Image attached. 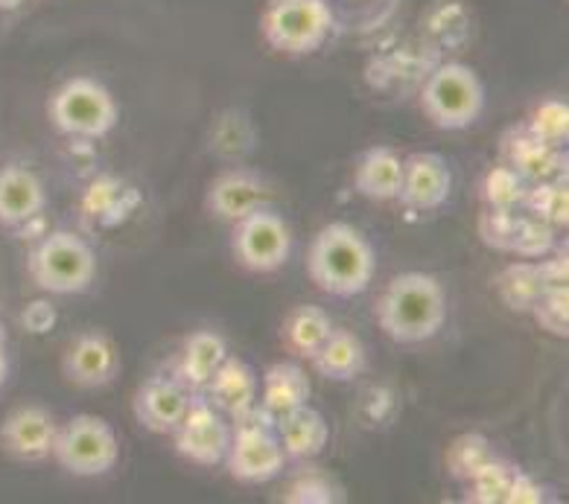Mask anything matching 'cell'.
I'll use <instances>...</instances> for the list:
<instances>
[{
    "mask_svg": "<svg viewBox=\"0 0 569 504\" xmlns=\"http://www.w3.org/2000/svg\"><path fill=\"white\" fill-rule=\"evenodd\" d=\"M447 324V289L429 272H403L389 280L377 301V326L395 344H423Z\"/></svg>",
    "mask_w": 569,
    "mask_h": 504,
    "instance_id": "6da1fadb",
    "label": "cell"
},
{
    "mask_svg": "<svg viewBox=\"0 0 569 504\" xmlns=\"http://www.w3.org/2000/svg\"><path fill=\"white\" fill-rule=\"evenodd\" d=\"M307 274L330 298L362 295L377 274V251L351 222H328L310 242Z\"/></svg>",
    "mask_w": 569,
    "mask_h": 504,
    "instance_id": "7a4b0ae2",
    "label": "cell"
},
{
    "mask_svg": "<svg viewBox=\"0 0 569 504\" xmlns=\"http://www.w3.org/2000/svg\"><path fill=\"white\" fill-rule=\"evenodd\" d=\"M32 283L48 295H82L97 278V254L86 236L53 231L41 236L27 256Z\"/></svg>",
    "mask_w": 569,
    "mask_h": 504,
    "instance_id": "3957f363",
    "label": "cell"
},
{
    "mask_svg": "<svg viewBox=\"0 0 569 504\" xmlns=\"http://www.w3.org/2000/svg\"><path fill=\"white\" fill-rule=\"evenodd\" d=\"M48 117L64 138L100 140L114 132L120 109L114 93L94 77H71L50 93Z\"/></svg>",
    "mask_w": 569,
    "mask_h": 504,
    "instance_id": "277c9868",
    "label": "cell"
},
{
    "mask_svg": "<svg viewBox=\"0 0 569 504\" xmlns=\"http://www.w3.org/2000/svg\"><path fill=\"white\" fill-rule=\"evenodd\" d=\"M421 109L436 129H445V132L470 129L485 111L482 79L470 64H441L423 82Z\"/></svg>",
    "mask_w": 569,
    "mask_h": 504,
    "instance_id": "5b68a950",
    "label": "cell"
},
{
    "mask_svg": "<svg viewBox=\"0 0 569 504\" xmlns=\"http://www.w3.org/2000/svg\"><path fill=\"white\" fill-rule=\"evenodd\" d=\"M266 44L287 56L316 53L333 32L328 0H269L260 18Z\"/></svg>",
    "mask_w": 569,
    "mask_h": 504,
    "instance_id": "8992f818",
    "label": "cell"
},
{
    "mask_svg": "<svg viewBox=\"0 0 569 504\" xmlns=\"http://www.w3.org/2000/svg\"><path fill=\"white\" fill-rule=\"evenodd\" d=\"M53 458L64 473L77 478H97L118 466L120 443L109 420L97 414H77L59 426L53 443Z\"/></svg>",
    "mask_w": 569,
    "mask_h": 504,
    "instance_id": "52a82bcc",
    "label": "cell"
},
{
    "mask_svg": "<svg viewBox=\"0 0 569 504\" xmlns=\"http://www.w3.org/2000/svg\"><path fill=\"white\" fill-rule=\"evenodd\" d=\"M231 254L237 265L251 274L281 272L292 256V228L269 204L234 222Z\"/></svg>",
    "mask_w": 569,
    "mask_h": 504,
    "instance_id": "ba28073f",
    "label": "cell"
},
{
    "mask_svg": "<svg viewBox=\"0 0 569 504\" xmlns=\"http://www.w3.org/2000/svg\"><path fill=\"white\" fill-rule=\"evenodd\" d=\"M287 466L272 414H260V420H237L231 429V446L226 455V470L240 484H266L278 478Z\"/></svg>",
    "mask_w": 569,
    "mask_h": 504,
    "instance_id": "9c48e42d",
    "label": "cell"
},
{
    "mask_svg": "<svg viewBox=\"0 0 569 504\" xmlns=\"http://www.w3.org/2000/svg\"><path fill=\"white\" fill-rule=\"evenodd\" d=\"M176 452L196 466H222L231 446V423L204 396H193L190 409L176 426Z\"/></svg>",
    "mask_w": 569,
    "mask_h": 504,
    "instance_id": "30bf717a",
    "label": "cell"
},
{
    "mask_svg": "<svg viewBox=\"0 0 569 504\" xmlns=\"http://www.w3.org/2000/svg\"><path fill=\"white\" fill-rule=\"evenodd\" d=\"M269 181L258 170H251L246 163H234L219 172L217 179L208 184L204 193V210L217 222L234 225L242 216H249L258 208L269 204Z\"/></svg>",
    "mask_w": 569,
    "mask_h": 504,
    "instance_id": "8fae6325",
    "label": "cell"
},
{
    "mask_svg": "<svg viewBox=\"0 0 569 504\" xmlns=\"http://www.w3.org/2000/svg\"><path fill=\"white\" fill-rule=\"evenodd\" d=\"M59 423L41 405H21L0 426V450L21 464H41L53 458Z\"/></svg>",
    "mask_w": 569,
    "mask_h": 504,
    "instance_id": "7c38bea8",
    "label": "cell"
},
{
    "mask_svg": "<svg viewBox=\"0 0 569 504\" xmlns=\"http://www.w3.org/2000/svg\"><path fill=\"white\" fill-rule=\"evenodd\" d=\"M452 193V170L438 152H412L403 158V187L398 202L412 213H436Z\"/></svg>",
    "mask_w": 569,
    "mask_h": 504,
    "instance_id": "4fadbf2b",
    "label": "cell"
},
{
    "mask_svg": "<svg viewBox=\"0 0 569 504\" xmlns=\"http://www.w3.org/2000/svg\"><path fill=\"white\" fill-rule=\"evenodd\" d=\"M193 391H188L170 373H156L143 382L132 400L134 420L152 435H172L190 409Z\"/></svg>",
    "mask_w": 569,
    "mask_h": 504,
    "instance_id": "5bb4252c",
    "label": "cell"
},
{
    "mask_svg": "<svg viewBox=\"0 0 569 504\" xmlns=\"http://www.w3.org/2000/svg\"><path fill=\"white\" fill-rule=\"evenodd\" d=\"M120 371V353L118 344L111 342L109 335L100 330H88L79 333L71 342V347L64 350L62 373L64 380L77 385V389L94 391L114 382Z\"/></svg>",
    "mask_w": 569,
    "mask_h": 504,
    "instance_id": "9a60e30c",
    "label": "cell"
},
{
    "mask_svg": "<svg viewBox=\"0 0 569 504\" xmlns=\"http://www.w3.org/2000/svg\"><path fill=\"white\" fill-rule=\"evenodd\" d=\"M44 208H48L44 181L24 163H3L0 167V228L21 231L41 219Z\"/></svg>",
    "mask_w": 569,
    "mask_h": 504,
    "instance_id": "2e32d148",
    "label": "cell"
},
{
    "mask_svg": "<svg viewBox=\"0 0 569 504\" xmlns=\"http://www.w3.org/2000/svg\"><path fill=\"white\" fill-rule=\"evenodd\" d=\"M499 152H502V163L515 167L522 179L535 184V181L558 179L567 175V149H555L543 143L540 138L526 129V123L511 125L502 140H499Z\"/></svg>",
    "mask_w": 569,
    "mask_h": 504,
    "instance_id": "e0dca14e",
    "label": "cell"
},
{
    "mask_svg": "<svg viewBox=\"0 0 569 504\" xmlns=\"http://www.w3.org/2000/svg\"><path fill=\"white\" fill-rule=\"evenodd\" d=\"M228 356V342L217 330H193L184 335L179 353L170 362V376L188 391H204L213 373Z\"/></svg>",
    "mask_w": 569,
    "mask_h": 504,
    "instance_id": "ac0fdd59",
    "label": "cell"
},
{
    "mask_svg": "<svg viewBox=\"0 0 569 504\" xmlns=\"http://www.w3.org/2000/svg\"><path fill=\"white\" fill-rule=\"evenodd\" d=\"M403 187V158L389 147H371L357 158L353 190L368 202H398Z\"/></svg>",
    "mask_w": 569,
    "mask_h": 504,
    "instance_id": "d6986e66",
    "label": "cell"
},
{
    "mask_svg": "<svg viewBox=\"0 0 569 504\" xmlns=\"http://www.w3.org/2000/svg\"><path fill=\"white\" fill-rule=\"evenodd\" d=\"M204 400L226 417H237L258 403V376H254L249 362L228 353L211 382L204 385Z\"/></svg>",
    "mask_w": 569,
    "mask_h": 504,
    "instance_id": "ffe728a7",
    "label": "cell"
},
{
    "mask_svg": "<svg viewBox=\"0 0 569 504\" xmlns=\"http://www.w3.org/2000/svg\"><path fill=\"white\" fill-rule=\"evenodd\" d=\"M274 432L281 441L287 461H310L316 458L330 441V426L319 409L310 403L298 405L292 412L274 420Z\"/></svg>",
    "mask_w": 569,
    "mask_h": 504,
    "instance_id": "44dd1931",
    "label": "cell"
},
{
    "mask_svg": "<svg viewBox=\"0 0 569 504\" xmlns=\"http://www.w3.org/2000/svg\"><path fill=\"white\" fill-rule=\"evenodd\" d=\"M310 362L319 371V376H325L328 382H351L368 365L366 344L351 330L333 326L325 344L312 353Z\"/></svg>",
    "mask_w": 569,
    "mask_h": 504,
    "instance_id": "7402d4cb",
    "label": "cell"
},
{
    "mask_svg": "<svg viewBox=\"0 0 569 504\" xmlns=\"http://www.w3.org/2000/svg\"><path fill=\"white\" fill-rule=\"evenodd\" d=\"M258 147V129L251 123V117L240 109H228L213 120L208 132V152L217 161L234 167L242 163Z\"/></svg>",
    "mask_w": 569,
    "mask_h": 504,
    "instance_id": "603a6c76",
    "label": "cell"
},
{
    "mask_svg": "<svg viewBox=\"0 0 569 504\" xmlns=\"http://www.w3.org/2000/svg\"><path fill=\"white\" fill-rule=\"evenodd\" d=\"M312 385L305 367L296 362H278L263 373V394H260V405L272 414L274 420L281 414L292 412L298 405L310 403Z\"/></svg>",
    "mask_w": 569,
    "mask_h": 504,
    "instance_id": "cb8c5ba5",
    "label": "cell"
},
{
    "mask_svg": "<svg viewBox=\"0 0 569 504\" xmlns=\"http://www.w3.org/2000/svg\"><path fill=\"white\" fill-rule=\"evenodd\" d=\"M333 330V321L321 306L316 303H305L289 312L287 324H283V342L287 347L301 359H312V353L325 344V339Z\"/></svg>",
    "mask_w": 569,
    "mask_h": 504,
    "instance_id": "d4e9b609",
    "label": "cell"
},
{
    "mask_svg": "<svg viewBox=\"0 0 569 504\" xmlns=\"http://www.w3.org/2000/svg\"><path fill=\"white\" fill-rule=\"evenodd\" d=\"M543 278H540L538 260H517L508 263L506 272L497 278L499 301L511 312H529L540 295H543Z\"/></svg>",
    "mask_w": 569,
    "mask_h": 504,
    "instance_id": "484cf974",
    "label": "cell"
},
{
    "mask_svg": "<svg viewBox=\"0 0 569 504\" xmlns=\"http://www.w3.org/2000/svg\"><path fill=\"white\" fill-rule=\"evenodd\" d=\"M138 202V193H134V187H129L126 181L120 179H109V175H102L100 181L88 187V195L82 208L88 210V216L100 222V225H114L123 216H129V210L134 208Z\"/></svg>",
    "mask_w": 569,
    "mask_h": 504,
    "instance_id": "4316f807",
    "label": "cell"
},
{
    "mask_svg": "<svg viewBox=\"0 0 569 504\" xmlns=\"http://www.w3.org/2000/svg\"><path fill=\"white\" fill-rule=\"evenodd\" d=\"M526 216H535L540 222H549L552 228L563 231L569 222V193H567V175L558 179H546L529 184L526 202H522Z\"/></svg>",
    "mask_w": 569,
    "mask_h": 504,
    "instance_id": "83f0119b",
    "label": "cell"
},
{
    "mask_svg": "<svg viewBox=\"0 0 569 504\" xmlns=\"http://www.w3.org/2000/svg\"><path fill=\"white\" fill-rule=\"evenodd\" d=\"M529 193V181L522 179L520 172L508 163H497L485 172L482 179V199L493 210H522Z\"/></svg>",
    "mask_w": 569,
    "mask_h": 504,
    "instance_id": "f1b7e54d",
    "label": "cell"
},
{
    "mask_svg": "<svg viewBox=\"0 0 569 504\" xmlns=\"http://www.w3.org/2000/svg\"><path fill=\"white\" fill-rule=\"evenodd\" d=\"M491 458V441L482 435H476V432H468V435H459L450 446H447L445 464L456 482H470V478H473Z\"/></svg>",
    "mask_w": 569,
    "mask_h": 504,
    "instance_id": "f546056e",
    "label": "cell"
},
{
    "mask_svg": "<svg viewBox=\"0 0 569 504\" xmlns=\"http://www.w3.org/2000/svg\"><path fill=\"white\" fill-rule=\"evenodd\" d=\"M517 466L508 461H499L493 455L479 473L470 478V493L468 502L473 504H506L508 490H511V478H515Z\"/></svg>",
    "mask_w": 569,
    "mask_h": 504,
    "instance_id": "4dcf8cb0",
    "label": "cell"
},
{
    "mask_svg": "<svg viewBox=\"0 0 569 504\" xmlns=\"http://www.w3.org/2000/svg\"><path fill=\"white\" fill-rule=\"evenodd\" d=\"M526 129H529L535 138L543 140V143H549V147L567 149L569 105L563 100H543L540 105H535V111L529 114Z\"/></svg>",
    "mask_w": 569,
    "mask_h": 504,
    "instance_id": "1f68e13d",
    "label": "cell"
},
{
    "mask_svg": "<svg viewBox=\"0 0 569 504\" xmlns=\"http://www.w3.org/2000/svg\"><path fill=\"white\" fill-rule=\"evenodd\" d=\"M558 245H561V240H558V228H552L549 222H540V219L535 216H522V225L515 236L511 254H517L520 260H543V256L552 254Z\"/></svg>",
    "mask_w": 569,
    "mask_h": 504,
    "instance_id": "d6a6232c",
    "label": "cell"
},
{
    "mask_svg": "<svg viewBox=\"0 0 569 504\" xmlns=\"http://www.w3.org/2000/svg\"><path fill=\"white\" fill-rule=\"evenodd\" d=\"M529 315L538 321V326L543 330V333L558 335V339H567V333H569V286L543 289V295L535 301V306L529 310Z\"/></svg>",
    "mask_w": 569,
    "mask_h": 504,
    "instance_id": "836d02e7",
    "label": "cell"
},
{
    "mask_svg": "<svg viewBox=\"0 0 569 504\" xmlns=\"http://www.w3.org/2000/svg\"><path fill=\"white\" fill-rule=\"evenodd\" d=\"M520 210H493L488 208L479 219V236H482L485 245H491L497 251H508L511 254V245H515V236L522 225Z\"/></svg>",
    "mask_w": 569,
    "mask_h": 504,
    "instance_id": "e575fe53",
    "label": "cell"
},
{
    "mask_svg": "<svg viewBox=\"0 0 569 504\" xmlns=\"http://www.w3.org/2000/svg\"><path fill=\"white\" fill-rule=\"evenodd\" d=\"M287 502L298 504H330V502H345V493L330 482L328 475L319 473H305L301 478L292 482L289 487Z\"/></svg>",
    "mask_w": 569,
    "mask_h": 504,
    "instance_id": "d590c367",
    "label": "cell"
},
{
    "mask_svg": "<svg viewBox=\"0 0 569 504\" xmlns=\"http://www.w3.org/2000/svg\"><path fill=\"white\" fill-rule=\"evenodd\" d=\"M59 321V312L50 301H30L21 312V324L27 333H50Z\"/></svg>",
    "mask_w": 569,
    "mask_h": 504,
    "instance_id": "8d00e7d4",
    "label": "cell"
},
{
    "mask_svg": "<svg viewBox=\"0 0 569 504\" xmlns=\"http://www.w3.org/2000/svg\"><path fill=\"white\" fill-rule=\"evenodd\" d=\"M543 502H549V496H546V487H540V484L535 482L529 473H522L520 466H517L506 504H543Z\"/></svg>",
    "mask_w": 569,
    "mask_h": 504,
    "instance_id": "74e56055",
    "label": "cell"
},
{
    "mask_svg": "<svg viewBox=\"0 0 569 504\" xmlns=\"http://www.w3.org/2000/svg\"><path fill=\"white\" fill-rule=\"evenodd\" d=\"M9 373H12V359H9L7 342H0V389L9 382Z\"/></svg>",
    "mask_w": 569,
    "mask_h": 504,
    "instance_id": "f35d334b",
    "label": "cell"
},
{
    "mask_svg": "<svg viewBox=\"0 0 569 504\" xmlns=\"http://www.w3.org/2000/svg\"><path fill=\"white\" fill-rule=\"evenodd\" d=\"M21 3H27V0H0V12H12V9H18Z\"/></svg>",
    "mask_w": 569,
    "mask_h": 504,
    "instance_id": "ab89813d",
    "label": "cell"
},
{
    "mask_svg": "<svg viewBox=\"0 0 569 504\" xmlns=\"http://www.w3.org/2000/svg\"><path fill=\"white\" fill-rule=\"evenodd\" d=\"M0 342H7V330H3V324H0Z\"/></svg>",
    "mask_w": 569,
    "mask_h": 504,
    "instance_id": "60d3db41",
    "label": "cell"
}]
</instances>
